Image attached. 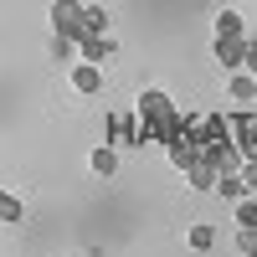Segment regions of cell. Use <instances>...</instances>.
<instances>
[{
    "label": "cell",
    "instance_id": "obj_1",
    "mask_svg": "<svg viewBox=\"0 0 257 257\" xmlns=\"http://www.w3.org/2000/svg\"><path fill=\"white\" fill-rule=\"evenodd\" d=\"M185 134V118L175 113V103H170L160 88H144L139 93V144H175Z\"/></svg>",
    "mask_w": 257,
    "mask_h": 257
},
{
    "label": "cell",
    "instance_id": "obj_2",
    "mask_svg": "<svg viewBox=\"0 0 257 257\" xmlns=\"http://www.w3.org/2000/svg\"><path fill=\"white\" fill-rule=\"evenodd\" d=\"M52 26L67 41L88 47V41H98L108 31V11H98V6H52Z\"/></svg>",
    "mask_w": 257,
    "mask_h": 257
},
{
    "label": "cell",
    "instance_id": "obj_3",
    "mask_svg": "<svg viewBox=\"0 0 257 257\" xmlns=\"http://www.w3.org/2000/svg\"><path fill=\"white\" fill-rule=\"evenodd\" d=\"M118 144H139L134 113H108V149H118Z\"/></svg>",
    "mask_w": 257,
    "mask_h": 257
},
{
    "label": "cell",
    "instance_id": "obj_4",
    "mask_svg": "<svg viewBox=\"0 0 257 257\" xmlns=\"http://www.w3.org/2000/svg\"><path fill=\"white\" fill-rule=\"evenodd\" d=\"M247 47L252 41H216V62L237 77V72H247Z\"/></svg>",
    "mask_w": 257,
    "mask_h": 257
},
{
    "label": "cell",
    "instance_id": "obj_5",
    "mask_svg": "<svg viewBox=\"0 0 257 257\" xmlns=\"http://www.w3.org/2000/svg\"><path fill=\"white\" fill-rule=\"evenodd\" d=\"M231 134L242 139V155L257 160V113H237V118H231Z\"/></svg>",
    "mask_w": 257,
    "mask_h": 257
},
{
    "label": "cell",
    "instance_id": "obj_6",
    "mask_svg": "<svg viewBox=\"0 0 257 257\" xmlns=\"http://www.w3.org/2000/svg\"><path fill=\"white\" fill-rule=\"evenodd\" d=\"M72 88L77 93H103V67H93V62H77V67H72Z\"/></svg>",
    "mask_w": 257,
    "mask_h": 257
},
{
    "label": "cell",
    "instance_id": "obj_7",
    "mask_svg": "<svg viewBox=\"0 0 257 257\" xmlns=\"http://www.w3.org/2000/svg\"><path fill=\"white\" fill-rule=\"evenodd\" d=\"M216 41H247L242 11H216Z\"/></svg>",
    "mask_w": 257,
    "mask_h": 257
},
{
    "label": "cell",
    "instance_id": "obj_8",
    "mask_svg": "<svg viewBox=\"0 0 257 257\" xmlns=\"http://www.w3.org/2000/svg\"><path fill=\"white\" fill-rule=\"evenodd\" d=\"M88 165H93V175H103V180H108V175H118V155H113V149H108V144H98Z\"/></svg>",
    "mask_w": 257,
    "mask_h": 257
},
{
    "label": "cell",
    "instance_id": "obj_9",
    "mask_svg": "<svg viewBox=\"0 0 257 257\" xmlns=\"http://www.w3.org/2000/svg\"><path fill=\"white\" fill-rule=\"evenodd\" d=\"M226 93L237 98V103H257V77H247V72H237V77L226 82Z\"/></svg>",
    "mask_w": 257,
    "mask_h": 257
},
{
    "label": "cell",
    "instance_id": "obj_10",
    "mask_svg": "<svg viewBox=\"0 0 257 257\" xmlns=\"http://www.w3.org/2000/svg\"><path fill=\"white\" fill-rule=\"evenodd\" d=\"M237 226H242V231H257V196L237 201Z\"/></svg>",
    "mask_w": 257,
    "mask_h": 257
},
{
    "label": "cell",
    "instance_id": "obj_11",
    "mask_svg": "<svg viewBox=\"0 0 257 257\" xmlns=\"http://www.w3.org/2000/svg\"><path fill=\"white\" fill-rule=\"evenodd\" d=\"M190 252H211V242H216V231H211V226H190Z\"/></svg>",
    "mask_w": 257,
    "mask_h": 257
},
{
    "label": "cell",
    "instance_id": "obj_12",
    "mask_svg": "<svg viewBox=\"0 0 257 257\" xmlns=\"http://www.w3.org/2000/svg\"><path fill=\"white\" fill-rule=\"evenodd\" d=\"M216 190H221L226 201H247V185H242V175H226V180H221Z\"/></svg>",
    "mask_w": 257,
    "mask_h": 257
},
{
    "label": "cell",
    "instance_id": "obj_13",
    "mask_svg": "<svg viewBox=\"0 0 257 257\" xmlns=\"http://www.w3.org/2000/svg\"><path fill=\"white\" fill-rule=\"evenodd\" d=\"M0 216H6L11 226H21V201L11 196V190H6V196H0Z\"/></svg>",
    "mask_w": 257,
    "mask_h": 257
},
{
    "label": "cell",
    "instance_id": "obj_14",
    "mask_svg": "<svg viewBox=\"0 0 257 257\" xmlns=\"http://www.w3.org/2000/svg\"><path fill=\"white\" fill-rule=\"evenodd\" d=\"M242 185H247V196H257V160L242 165Z\"/></svg>",
    "mask_w": 257,
    "mask_h": 257
},
{
    "label": "cell",
    "instance_id": "obj_15",
    "mask_svg": "<svg viewBox=\"0 0 257 257\" xmlns=\"http://www.w3.org/2000/svg\"><path fill=\"white\" fill-rule=\"evenodd\" d=\"M252 257H257V252H252Z\"/></svg>",
    "mask_w": 257,
    "mask_h": 257
}]
</instances>
